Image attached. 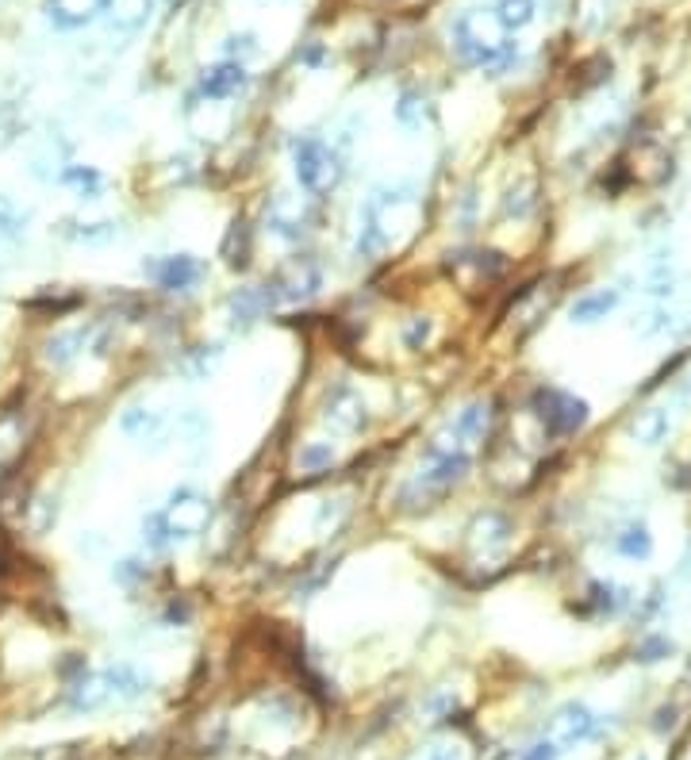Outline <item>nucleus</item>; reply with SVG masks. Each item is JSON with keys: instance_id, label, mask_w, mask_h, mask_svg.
Masks as SVG:
<instances>
[{"instance_id": "obj_1", "label": "nucleus", "mask_w": 691, "mask_h": 760, "mask_svg": "<svg viewBox=\"0 0 691 760\" xmlns=\"http://www.w3.org/2000/svg\"><path fill=\"white\" fill-rule=\"evenodd\" d=\"M449 35H454L457 54L469 65H480V70H504L515 58L511 32L499 24L496 9H465L454 20V32Z\"/></svg>"}, {"instance_id": "obj_2", "label": "nucleus", "mask_w": 691, "mask_h": 760, "mask_svg": "<svg viewBox=\"0 0 691 760\" xmlns=\"http://www.w3.org/2000/svg\"><path fill=\"white\" fill-rule=\"evenodd\" d=\"M469 465L472 457H465V453H446L431 445L427 457L419 462V469H415L411 485L399 492V503H407V507H431L434 500H442V495L461 485Z\"/></svg>"}, {"instance_id": "obj_3", "label": "nucleus", "mask_w": 691, "mask_h": 760, "mask_svg": "<svg viewBox=\"0 0 691 760\" xmlns=\"http://www.w3.org/2000/svg\"><path fill=\"white\" fill-rule=\"evenodd\" d=\"M288 162H293V177L296 185L308 196H323L338 185L342 177V158L334 146H326L323 138L316 135H296L288 143Z\"/></svg>"}, {"instance_id": "obj_4", "label": "nucleus", "mask_w": 691, "mask_h": 760, "mask_svg": "<svg viewBox=\"0 0 691 760\" xmlns=\"http://www.w3.org/2000/svg\"><path fill=\"white\" fill-rule=\"evenodd\" d=\"M489 427H492V404H489V400H472V404H465L461 412L446 422V430H442L431 445H434V450L465 453V457H472V453H477V445L489 438Z\"/></svg>"}, {"instance_id": "obj_5", "label": "nucleus", "mask_w": 691, "mask_h": 760, "mask_svg": "<svg viewBox=\"0 0 691 760\" xmlns=\"http://www.w3.org/2000/svg\"><path fill=\"white\" fill-rule=\"evenodd\" d=\"M530 412L538 415V422L550 434H577L588 422V404L565 389H538L534 400H530Z\"/></svg>"}, {"instance_id": "obj_6", "label": "nucleus", "mask_w": 691, "mask_h": 760, "mask_svg": "<svg viewBox=\"0 0 691 760\" xmlns=\"http://www.w3.org/2000/svg\"><path fill=\"white\" fill-rule=\"evenodd\" d=\"M162 518H165V526H170L173 542H177V538H196L203 526H208V518H212V500L203 492H196V488H181V492L170 495Z\"/></svg>"}, {"instance_id": "obj_7", "label": "nucleus", "mask_w": 691, "mask_h": 760, "mask_svg": "<svg viewBox=\"0 0 691 760\" xmlns=\"http://www.w3.org/2000/svg\"><path fill=\"white\" fill-rule=\"evenodd\" d=\"M319 284H323L319 269L311 266V261H300V258H296L293 266H285L281 273L273 277V281L261 284V289H266L269 304H300V299L316 296Z\"/></svg>"}, {"instance_id": "obj_8", "label": "nucleus", "mask_w": 691, "mask_h": 760, "mask_svg": "<svg viewBox=\"0 0 691 760\" xmlns=\"http://www.w3.org/2000/svg\"><path fill=\"white\" fill-rule=\"evenodd\" d=\"M323 422L331 430H338V434H358V430L369 427V404L361 400L358 389H350V384H338L334 392H326Z\"/></svg>"}, {"instance_id": "obj_9", "label": "nucleus", "mask_w": 691, "mask_h": 760, "mask_svg": "<svg viewBox=\"0 0 691 760\" xmlns=\"http://www.w3.org/2000/svg\"><path fill=\"white\" fill-rule=\"evenodd\" d=\"M600 726H603V719L592 711V707L569 703V707H562V711L553 714V722H550V741L557 745V749H569V745H584V741H592V737L600 734Z\"/></svg>"}, {"instance_id": "obj_10", "label": "nucleus", "mask_w": 691, "mask_h": 760, "mask_svg": "<svg viewBox=\"0 0 691 760\" xmlns=\"http://www.w3.org/2000/svg\"><path fill=\"white\" fill-rule=\"evenodd\" d=\"M308 223H311V211H308V204H304L300 196L276 193L273 200H269V208H266L269 235L285 238V243H296V238L308 231Z\"/></svg>"}, {"instance_id": "obj_11", "label": "nucleus", "mask_w": 691, "mask_h": 760, "mask_svg": "<svg viewBox=\"0 0 691 760\" xmlns=\"http://www.w3.org/2000/svg\"><path fill=\"white\" fill-rule=\"evenodd\" d=\"M147 273H150V281H155L158 289L188 292L203 277V266L193 258V254H170V258H162V261H150Z\"/></svg>"}, {"instance_id": "obj_12", "label": "nucleus", "mask_w": 691, "mask_h": 760, "mask_svg": "<svg viewBox=\"0 0 691 760\" xmlns=\"http://www.w3.org/2000/svg\"><path fill=\"white\" fill-rule=\"evenodd\" d=\"M246 82H250V73H246L243 62H215L208 65V70L200 73V97L208 100H231L238 97V93L246 89Z\"/></svg>"}, {"instance_id": "obj_13", "label": "nucleus", "mask_w": 691, "mask_h": 760, "mask_svg": "<svg viewBox=\"0 0 691 760\" xmlns=\"http://www.w3.org/2000/svg\"><path fill=\"white\" fill-rule=\"evenodd\" d=\"M120 427H123V434L131 438V442H138V445H162L165 442V434H170V419H165L158 407H127L123 412V419H120Z\"/></svg>"}, {"instance_id": "obj_14", "label": "nucleus", "mask_w": 691, "mask_h": 760, "mask_svg": "<svg viewBox=\"0 0 691 760\" xmlns=\"http://www.w3.org/2000/svg\"><path fill=\"white\" fill-rule=\"evenodd\" d=\"M104 9V0H47V16L54 27H65V32H74V27H85L100 16Z\"/></svg>"}, {"instance_id": "obj_15", "label": "nucleus", "mask_w": 691, "mask_h": 760, "mask_svg": "<svg viewBox=\"0 0 691 760\" xmlns=\"http://www.w3.org/2000/svg\"><path fill=\"white\" fill-rule=\"evenodd\" d=\"M618 299H622V292L618 289H595V292H584V296L577 299L569 308V319L577 327H592L600 323V319H607L610 311L618 308Z\"/></svg>"}, {"instance_id": "obj_16", "label": "nucleus", "mask_w": 691, "mask_h": 760, "mask_svg": "<svg viewBox=\"0 0 691 760\" xmlns=\"http://www.w3.org/2000/svg\"><path fill=\"white\" fill-rule=\"evenodd\" d=\"M673 427H676V419H673V412H668V407H645V412L630 422V438H634L638 445H650V450H653V445L668 442Z\"/></svg>"}, {"instance_id": "obj_17", "label": "nucleus", "mask_w": 691, "mask_h": 760, "mask_svg": "<svg viewBox=\"0 0 691 760\" xmlns=\"http://www.w3.org/2000/svg\"><path fill=\"white\" fill-rule=\"evenodd\" d=\"M615 553L627 561H650L653 557V535L645 523H627L615 535Z\"/></svg>"}, {"instance_id": "obj_18", "label": "nucleus", "mask_w": 691, "mask_h": 760, "mask_svg": "<svg viewBox=\"0 0 691 760\" xmlns=\"http://www.w3.org/2000/svg\"><path fill=\"white\" fill-rule=\"evenodd\" d=\"M469 535H472V546H480V550H504V546L511 542V523H507L504 515H480Z\"/></svg>"}, {"instance_id": "obj_19", "label": "nucleus", "mask_w": 691, "mask_h": 760, "mask_svg": "<svg viewBox=\"0 0 691 760\" xmlns=\"http://www.w3.org/2000/svg\"><path fill=\"white\" fill-rule=\"evenodd\" d=\"M266 308H273L266 296V289H238L235 296H231V319H235V327H250L254 319L266 316Z\"/></svg>"}, {"instance_id": "obj_20", "label": "nucleus", "mask_w": 691, "mask_h": 760, "mask_svg": "<svg viewBox=\"0 0 691 760\" xmlns=\"http://www.w3.org/2000/svg\"><path fill=\"white\" fill-rule=\"evenodd\" d=\"M492 9H496L499 24H504L511 35L527 32V27L538 20V0H496Z\"/></svg>"}, {"instance_id": "obj_21", "label": "nucleus", "mask_w": 691, "mask_h": 760, "mask_svg": "<svg viewBox=\"0 0 691 760\" xmlns=\"http://www.w3.org/2000/svg\"><path fill=\"white\" fill-rule=\"evenodd\" d=\"M27 235V216L16 204L0 200V254H12Z\"/></svg>"}, {"instance_id": "obj_22", "label": "nucleus", "mask_w": 691, "mask_h": 760, "mask_svg": "<svg viewBox=\"0 0 691 760\" xmlns=\"http://www.w3.org/2000/svg\"><path fill=\"white\" fill-rule=\"evenodd\" d=\"M588 599H592V606L600 615H615V611H622L630 603V591L615 580H595L588 584Z\"/></svg>"}, {"instance_id": "obj_23", "label": "nucleus", "mask_w": 691, "mask_h": 760, "mask_svg": "<svg viewBox=\"0 0 691 760\" xmlns=\"http://www.w3.org/2000/svg\"><path fill=\"white\" fill-rule=\"evenodd\" d=\"M150 9L155 0H108V12H112V24L123 27V32H135L150 20Z\"/></svg>"}, {"instance_id": "obj_24", "label": "nucleus", "mask_w": 691, "mask_h": 760, "mask_svg": "<svg viewBox=\"0 0 691 760\" xmlns=\"http://www.w3.org/2000/svg\"><path fill=\"white\" fill-rule=\"evenodd\" d=\"M431 100L423 93H399V105H396V120L404 123L407 131H419L427 120H431Z\"/></svg>"}, {"instance_id": "obj_25", "label": "nucleus", "mask_w": 691, "mask_h": 760, "mask_svg": "<svg viewBox=\"0 0 691 760\" xmlns=\"http://www.w3.org/2000/svg\"><path fill=\"white\" fill-rule=\"evenodd\" d=\"M62 181L70 188H74L77 196H85V200H92V196L104 188V177H100L97 170H89V166H65L62 170Z\"/></svg>"}, {"instance_id": "obj_26", "label": "nucleus", "mask_w": 691, "mask_h": 760, "mask_svg": "<svg viewBox=\"0 0 691 760\" xmlns=\"http://www.w3.org/2000/svg\"><path fill=\"white\" fill-rule=\"evenodd\" d=\"M120 235V223L112 219H92V223H70V238L77 243H112Z\"/></svg>"}, {"instance_id": "obj_27", "label": "nucleus", "mask_w": 691, "mask_h": 760, "mask_svg": "<svg viewBox=\"0 0 691 760\" xmlns=\"http://www.w3.org/2000/svg\"><path fill=\"white\" fill-rule=\"evenodd\" d=\"M82 350H85V331L58 334V339H50V346H47V361L50 365H65V361H74Z\"/></svg>"}, {"instance_id": "obj_28", "label": "nucleus", "mask_w": 691, "mask_h": 760, "mask_svg": "<svg viewBox=\"0 0 691 760\" xmlns=\"http://www.w3.org/2000/svg\"><path fill=\"white\" fill-rule=\"evenodd\" d=\"M676 327V316L668 311V304H657V308H650L645 316L634 319V331L642 334V339H653V334H665Z\"/></svg>"}, {"instance_id": "obj_29", "label": "nucleus", "mask_w": 691, "mask_h": 760, "mask_svg": "<svg viewBox=\"0 0 691 760\" xmlns=\"http://www.w3.org/2000/svg\"><path fill=\"white\" fill-rule=\"evenodd\" d=\"M673 649L676 646L665 638V634H653V638H645L642 646H638V661H642V664H657V661H665Z\"/></svg>"}, {"instance_id": "obj_30", "label": "nucleus", "mask_w": 691, "mask_h": 760, "mask_svg": "<svg viewBox=\"0 0 691 760\" xmlns=\"http://www.w3.org/2000/svg\"><path fill=\"white\" fill-rule=\"evenodd\" d=\"M143 538H147L150 550H165V546L173 542L170 526H165V518H162V511H158V515H150L147 523H143Z\"/></svg>"}, {"instance_id": "obj_31", "label": "nucleus", "mask_w": 691, "mask_h": 760, "mask_svg": "<svg viewBox=\"0 0 691 760\" xmlns=\"http://www.w3.org/2000/svg\"><path fill=\"white\" fill-rule=\"evenodd\" d=\"M227 54H231V62H246V58L258 54V39H254L250 32L231 35V39H227Z\"/></svg>"}, {"instance_id": "obj_32", "label": "nucleus", "mask_w": 691, "mask_h": 760, "mask_svg": "<svg viewBox=\"0 0 691 760\" xmlns=\"http://www.w3.org/2000/svg\"><path fill=\"white\" fill-rule=\"evenodd\" d=\"M331 462H334V450H331V445H308V450L300 453V465H304L308 473L326 469Z\"/></svg>"}, {"instance_id": "obj_33", "label": "nucleus", "mask_w": 691, "mask_h": 760, "mask_svg": "<svg viewBox=\"0 0 691 760\" xmlns=\"http://www.w3.org/2000/svg\"><path fill=\"white\" fill-rule=\"evenodd\" d=\"M427 760H465V752L457 749V745H434V749L427 752Z\"/></svg>"}, {"instance_id": "obj_34", "label": "nucleus", "mask_w": 691, "mask_h": 760, "mask_svg": "<svg viewBox=\"0 0 691 760\" xmlns=\"http://www.w3.org/2000/svg\"><path fill=\"white\" fill-rule=\"evenodd\" d=\"M427 339H431V323H427V319H419V323L407 331V346H419V342H427Z\"/></svg>"}, {"instance_id": "obj_35", "label": "nucleus", "mask_w": 691, "mask_h": 760, "mask_svg": "<svg viewBox=\"0 0 691 760\" xmlns=\"http://www.w3.org/2000/svg\"><path fill=\"white\" fill-rule=\"evenodd\" d=\"M683 319H688V327H691V304H688V316H683Z\"/></svg>"}, {"instance_id": "obj_36", "label": "nucleus", "mask_w": 691, "mask_h": 760, "mask_svg": "<svg viewBox=\"0 0 691 760\" xmlns=\"http://www.w3.org/2000/svg\"><path fill=\"white\" fill-rule=\"evenodd\" d=\"M642 760H650V757H642Z\"/></svg>"}, {"instance_id": "obj_37", "label": "nucleus", "mask_w": 691, "mask_h": 760, "mask_svg": "<svg viewBox=\"0 0 691 760\" xmlns=\"http://www.w3.org/2000/svg\"><path fill=\"white\" fill-rule=\"evenodd\" d=\"M522 760H530V757H522Z\"/></svg>"}]
</instances>
